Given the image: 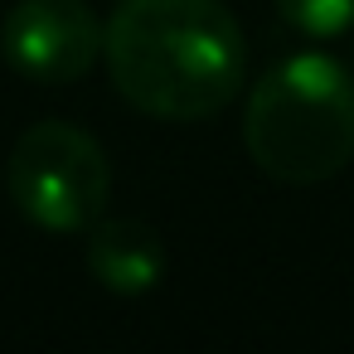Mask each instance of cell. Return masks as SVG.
Instances as JSON below:
<instances>
[{
    "mask_svg": "<svg viewBox=\"0 0 354 354\" xmlns=\"http://www.w3.org/2000/svg\"><path fill=\"white\" fill-rule=\"evenodd\" d=\"M112 88L146 117H218L248 68L243 30L223 0H117L102 30Z\"/></svg>",
    "mask_w": 354,
    "mask_h": 354,
    "instance_id": "6da1fadb",
    "label": "cell"
},
{
    "mask_svg": "<svg viewBox=\"0 0 354 354\" xmlns=\"http://www.w3.org/2000/svg\"><path fill=\"white\" fill-rule=\"evenodd\" d=\"M243 141L262 175L320 185L354 156V73L330 54H291L267 68L243 112Z\"/></svg>",
    "mask_w": 354,
    "mask_h": 354,
    "instance_id": "7a4b0ae2",
    "label": "cell"
},
{
    "mask_svg": "<svg viewBox=\"0 0 354 354\" xmlns=\"http://www.w3.org/2000/svg\"><path fill=\"white\" fill-rule=\"evenodd\" d=\"M15 209L44 233H88L112 199V160L73 122H35L6 165Z\"/></svg>",
    "mask_w": 354,
    "mask_h": 354,
    "instance_id": "3957f363",
    "label": "cell"
},
{
    "mask_svg": "<svg viewBox=\"0 0 354 354\" xmlns=\"http://www.w3.org/2000/svg\"><path fill=\"white\" fill-rule=\"evenodd\" d=\"M0 54L30 83H78L102 54L88 0H15L0 20Z\"/></svg>",
    "mask_w": 354,
    "mask_h": 354,
    "instance_id": "277c9868",
    "label": "cell"
},
{
    "mask_svg": "<svg viewBox=\"0 0 354 354\" xmlns=\"http://www.w3.org/2000/svg\"><path fill=\"white\" fill-rule=\"evenodd\" d=\"M88 272L102 291L141 296L160 286L165 277V248L160 233L141 218H97L88 228Z\"/></svg>",
    "mask_w": 354,
    "mask_h": 354,
    "instance_id": "5b68a950",
    "label": "cell"
},
{
    "mask_svg": "<svg viewBox=\"0 0 354 354\" xmlns=\"http://www.w3.org/2000/svg\"><path fill=\"white\" fill-rule=\"evenodd\" d=\"M277 15L306 39H339L354 25V0H277Z\"/></svg>",
    "mask_w": 354,
    "mask_h": 354,
    "instance_id": "8992f818",
    "label": "cell"
},
{
    "mask_svg": "<svg viewBox=\"0 0 354 354\" xmlns=\"http://www.w3.org/2000/svg\"><path fill=\"white\" fill-rule=\"evenodd\" d=\"M349 59H354V49H349Z\"/></svg>",
    "mask_w": 354,
    "mask_h": 354,
    "instance_id": "52a82bcc",
    "label": "cell"
}]
</instances>
